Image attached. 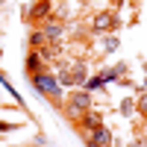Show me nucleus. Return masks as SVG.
<instances>
[{"instance_id": "nucleus-3", "label": "nucleus", "mask_w": 147, "mask_h": 147, "mask_svg": "<svg viewBox=\"0 0 147 147\" xmlns=\"http://www.w3.org/2000/svg\"><path fill=\"white\" fill-rule=\"evenodd\" d=\"M82 80H85V65H74L71 74H62V82H65V85H71V82H82Z\"/></svg>"}, {"instance_id": "nucleus-9", "label": "nucleus", "mask_w": 147, "mask_h": 147, "mask_svg": "<svg viewBox=\"0 0 147 147\" xmlns=\"http://www.w3.org/2000/svg\"><path fill=\"white\" fill-rule=\"evenodd\" d=\"M27 68H30L32 74L38 71V68H41V65H38V56H35V53H30V59H27Z\"/></svg>"}, {"instance_id": "nucleus-5", "label": "nucleus", "mask_w": 147, "mask_h": 147, "mask_svg": "<svg viewBox=\"0 0 147 147\" xmlns=\"http://www.w3.org/2000/svg\"><path fill=\"white\" fill-rule=\"evenodd\" d=\"M47 12H50V3H47V0H38V3H32V9L27 12V15H30V21H32V18H44Z\"/></svg>"}, {"instance_id": "nucleus-6", "label": "nucleus", "mask_w": 147, "mask_h": 147, "mask_svg": "<svg viewBox=\"0 0 147 147\" xmlns=\"http://www.w3.org/2000/svg\"><path fill=\"white\" fill-rule=\"evenodd\" d=\"M112 15H106V12H103V15H97L94 18V30H109V27H112Z\"/></svg>"}, {"instance_id": "nucleus-4", "label": "nucleus", "mask_w": 147, "mask_h": 147, "mask_svg": "<svg viewBox=\"0 0 147 147\" xmlns=\"http://www.w3.org/2000/svg\"><path fill=\"white\" fill-rule=\"evenodd\" d=\"M91 144H112V132L106 127H94V136H91Z\"/></svg>"}, {"instance_id": "nucleus-10", "label": "nucleus", "mask_w": 147, "mask_h": 147, "mask_svg": "<svg viewBox=\"0 0 147 147\" xmlns=\"http://www.w3.org/2000/svg\"><path fill=\"white\" fill-rule=\"evenodd\" d=\"M47 38H44V32H32L30 35V44H35V47H38V44H44Z\"/></svg>"}, {"instance_id": "nucleus-2", "label": "nucleus", "mask_w": 147, "mask_h": 147, "mask_svg": "<svg viewBox=\"0 0 147 147\" xmlns=\"http://www.w3.org/2000/svg\"><path fill=\"white\" fill-rule=\"evenodd\" d=\"M35 88H38L41 94L56 97V94H59V82H56L53 77H47V74H35Z\"/></svg>"}, {"instance_id": "nucleus-1", "label": "nucleus", "mask_w": 147, "mask_h": 147, "mask_svg": "<svg viewBox=\"0 0 147 147\" xmlns=\"http://www.w3.org/2000/svg\"><path fill=\"white\" fill-rule=\"evenodd\" d=\"M88 103H91V97H88V91H80V94H74L71 97V103H68V115L71 118H80L85 109H88Z\"/></svg>"}, {"instance_id": "nucleus-8", "label": "nucleus", "mask_w": 147, "mask_h": 147, "mask_svg": "<svg viewBox=\"0 0 147 147\" xmlns=\"http://www.w3.org/2000/svg\"><path fill=\"white\" fill-rule=\"evenodd\" d=\"M44 38H62V27H59V24H50V27L44 30Z\"/></svg>"}, {"instance_id": "nucleus-7", "label": "nucleus", "mask_w": 147, "mask_h": 147, "mask_svg": "<svg viewBox=\"0 0 147 147\" xmlns=\"http://www.w3.org/2000/svg\"><path fill=\"white\" fill-rule=\"evenodd\" d=\"M82 124L85 127H100V115H97V112H88V109H85V115H82Z\"/></svg>"}]
</instances>
